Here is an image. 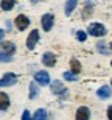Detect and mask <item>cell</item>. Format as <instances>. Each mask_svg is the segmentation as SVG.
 Returning a JSON list of instances; mask_svg holds the SVG:
<instances>
[{"instance_id": "2", "label": "cell", "mask_w": 112, "mask_h": 120, "mask_svg": "<svg viewBox=\"0 0 112 120\" xmlns=\"http://www.w3.org/2000/svg\"><path fill=\"white\" fill-rule=\"evenodd\" d=\"M17 83V75L13 73V72H8L5 73L2 78H0V87H8V86H14Z\"/></svg>"}, {"instance_id": "6", "label": "cell", "mask_w": 112, "mask_h": 120, "mask_svg": "<svg viewBox=\"0 0 112 120\" xmlns=\"http://www.w3.org/2000/svg\"><path fill=\"white\" fill-rule=\"evenodd\" d=\"M14 23H16L17 30L23 31V30H27L28 25H30V19H28L25 14H19L17 17H16V20H14Z\"/></svg>"}, {"instance_id": "1", "label": "cell", "mask_w": 112, "mask_h": 120, "mask_svg": "<svg viewBox=\"0 0 112 120\" xmlns=\"http://www.w3.org/2000/svg\"><path fill=\"white\" fill-rule=\"evenodd\" d=\"M87 33H89V34H92V36H95V38H100V36H104V34H106V28H104L103 23L95 22V23H92V25H89Z\"/></svg>"}, {"instance_id": "10", "label": "cell", "mask_w": 112, "mask_h": 120, "mask_svg": "<svg viewBox=\"0 0 112 120\" xmlns=\"http://www.w3.org/2000/svg\"><path fill=\"white\" fill-rule=\"evenodd\" d=\"M42 64L47 66V67H54V64H56V56H54L51 52L44 53V56H42Z\"/></svg>"}, {"instance_id": "11", "label": "cell", "mask_w": 112, "mask_h": 120, "mask_svg": "<svg viewBox=\"0 0 112 120\" xmlns=\"http://www.w3.org/2000/svg\"><path fill=\"white\" fill-rule=\"evenodd\" d=\"M97 95H98L101 100H106V98H111L112 95V89L109 86H101L98 90H97Z\"/></svg>"}, {"instance_id": "27", "label": "cell", "mask_w": 112, "mask_h": 120, "mask_svg": "<svg viewBox=\"0 0 112 120\" xmlns=\"http://www.w3.org/2000/svg\"><path fill=\"white\" fill-rule=\"evenodd\" d=\"M111 89H112V80H111Z\"/></svg>"}, {"instance_id": "26", "label": "cell", "mask_w": 112, "mask_h": 120, "mask_svg": "<svg viewBox=\"0 0 112 120\" xmlns=\"http://www.w3.org/2000/svg\"><path fill=\"white\" fill-rule=\"evenodd\" d=\"M111 52H112V42H111Z\"/></svg>"}, {"instance_id": "24", "label": "cell", "mask_w": 112, "mask_h": 120, "mask_svg": "<svg viewBox=\"0 0 112 120\" xmlns=\"http://www.w3.org/2000/svg\"><path fill=\"white\" fill-rule=\"evenodd\" d=\"M108 119H109V120H112V105L108 108Z\"/></svg>"}, {"instance_id": "20", "label": "cell", "mask_w": 112, "mask_h": 120, "mask_svg": "<svg viewBox=\"0 0 112 120\" xmlns=\"http://www.w3.org/2000/svg\"><path fill=\"white\" fill-rule=\"evenodd\" d=\"M62 75H64V78H65L67 81H78V80H79V76H78V75H73L72 72H64Z\"/></svg>"}, {"instance_id": "5", "label": "cell", "mask_w": 112, "mask_h": 120, "mask_svg": "<svg viewBox=\"0 0 112 120\" xmlns=\"http://www.w3.org/2000/svg\"><path fill=\"white\" fill-rule=\"evenodd\" d=\"M40 23H42V30L44 31H50L54 25V16L53 14H44L42 19H40Z\"/></svg>"}, {"instance_id": "21", "label": "cell", "mask_w": 112, "mask_h": 120, "mask_svg": "<svg viewBox=\"0 0 112 120\" xmlns=\"http://www.w3.org/2000/svg\"><path fill=\"white\" fill-rule=\"evenodd\" d=\"M76 39L79 41V42H84L86 39H87V34H86V31H76Z\"/></svg>"}, {"instance_id": "28", "label": "cell", "mask_w": 112, "mask_h": 120, "mask_svg": "<svg viewBox=\"0 0 112 120\" xmlns=\"http://www.w3.org/2000/svg\"><path fill=\"white\" fill-rule=\"evenodd\" d=\"M111 66H112V61H111Z\"/></svg>"}, {"instance_id": "7", "label": "cell", "mask_w": 112, "mask_h": 120, "mask_svg": "<svg viewBox=\"0 0 112 120\" xmlns=\"http://www.w3.org/2000/svg\"><path fill=\"white\" fill-rule=\"evenodd\" d=\"M39 42V31L37 30H33L30 33V36L27 38V49L28 50H34L36 44Z\"/></svg>"}, {"instance_id": "12", "label": "cell", "mask_w": 112, "mask_h": 120, "mask_svg": "<svg viewBox=\"0 0 112 120\" xmlns=\"http://www.w3.org/2000/svg\"><path fill=\"white\" fill-rule=\"evenodd\" d=\"M9 108V97L5 92H0V111H6Z\"/></svg>"}, {"instance_id": "17", "label": "cell", "mask_w": 112, "mask_h": 120, "mask_svg": "<svg viewBox=\"0 0 112 120\" xmlns=\"http://www.w3.org/2000/svg\"><path fill=\"white\" fill-rule=\"evenodd\" d=\"M76 5H78V2H76V0H69L67 3H65V16H70V14H72V11L73 9L76 8Z\"/></svg>"}, {"instance_id": "4", "label": "cell", "mask_w": 112, "mask_h": 120, "mask_svg": "<svg viewBox=\"0 0 112 120\" xmlns=\"http://www.w3.org/2000/svg\"><path fill=\"white\" fill-rule=\"evenodd\" d=\"M34 83H36V84H40V86L50 84V75L45 70L36 72V73H34Z\"/></svg>"}, {"instance_id": "19", "label": "cell", "mask_w": 112, "mask_h": 120, "mask_svg": "<svg viewBox=\"0 0 112 120\" xmlns=\"http://www.w3.org/2000/svg\"><path fill=\"white\" fill-rule=\"evenodd\" d=\"M97 49H98L100 53H103V55H109L111 53V50H108V47H106V44H104L103 41H100L98 44H97Z\"/></svg>"}, {"instance_id": "15", "label": "cell", "mask_w": 112, "mask_h": 120, "mask_svg": "<svg viewBox=\"0 0 112 120\" xmlns=\"http://www.w3.org/2000/svg\"><path fill=\"white\" fill-rule=\"evenodd\" d=\"M14 5H16L14 0H2L0 2V8L3 9V11H11L14 8Z\"/></svg>"}, {"instance_id": "22", "label": "cell", "mask_w": 112, "mask_h": 120, "mask_svg": "<svg viewBox=\"0 0 112 120\" xmlns=\"http://www.w3.org/2000/svg\"><path fill=\"white\" fill-rule=\"evenodd\" d=\"M13 59V56H8V55H5V53H0V61L2 62H9Z\"/></svg>"}, {"instance_id": "8", "label": "cell", "mask_w": 112, "mask_h": 120, "mask_svg": "<svg viewBox=\"0 0 112 120\" xmlns=\"http://www.w3.org/2000/svg\"><path fill=\"white\" fill-rule=\"evenodd\" d=\"M90 119V109L87 106H79L76 109L75 120H89Z\"/></svg>"}, {"instance_id": "23", "label": "cell", "mask_w": 112, "mask_h": 120, "mask_svg": "<svg viewBox=\"0 0 112 120\" xmlns=\"http://www.w3.org/2000/svg\"><path fill=\"white\" fill-rule=\"evenodd\" d=\"M22 120H31V116H30V111H28V109H25V111H23Z\"/></svg>"}, {"instance_id": "9", "label": "cell", "mask_w": 112, "mask_h": 120, "mask_svg": "<svg viewBox=\"0 0 112 120\" xmlns=\"http://www.w3.org/2000/svg\"><path fill=\"white\" fill-rule=\"evenodd\" d=\"M0 45H2V53H5V55H8V56H13L14 53H16V45H14V42H9V41H2L0 42Z\"/></svg>"}, {"instance_id": "25", "label": "cell", "mask_w": 112, "mask_h": 120, "mask_svg": "<svg viewBox=\"0 0 112 120\" xmlns=\"http://www.w3.org/2000/svg\"><path fill=\"white\" fill-rule=\"evenodd\" d=\"M5 38V31L3 30H0V42H2V39Z\"/></svg>"}, {"instance_id": "3", "label": "cell", "mask_w": 112, "mask_h": 120, "mask_svg": "<svg viewBox=\"0 0 112 120\" xmlns=\"http://www.w3.org/2000/svg\"><path fill=\"white\" fill-rule=\"evenodd\" d=\"M51 92L54 94V95H59L61 98H65V95H67V87L62 84V81H53L51 83Z\"/></svg>"}, {"instance_id": "14", "label": "cell", "mask_w": 112, "mask_h": 120, "mask_svg": "<svg viewBox=\"0 0 112 120\" xmlns=\"http://www.w3.org/2000/svg\"><path fill=\"white\" fill-rule=\"evenodd\" d=\"M31 120H48V114H47V111H45V109L39 108V109L34 112V116H33Z\"/></svg>"}, {"instance_id": "16", "label": "cell", "mask_w": 112, "mask_h": 120, "mask_svg": "<svg viewBox=\"0 0 112 120\" xmlns=\"http://www.w3.org/2000/svg\"><path fill=\"white\" fill-rule=\"evenodd\" d=\"M92 11H94V5L90 3V2H87V3L84 5V9H83V19H89Z\"/></svg>"}, {"instance_id": "18", "label": "cell", "mask_w": 112, "mask_h": 120, "mask_svg": "<svg viewBox=\"0 0 112 120\" xmlns=\"http://www.w3.org/2000/svg\"><path fill=\"white\" fill-rule=\"evenodd\" d=\"M37 94H39V87H37V84L33 81V83H30V100L36 98Z\"/></svg>"}, {"instance_id": "13", "label": "cell", "mask_w": 112, "mask_h": 120, "mask_svg": "<svg viewBox=\"0 0 112 120\" xmlns=\"http://www.w3.org/2000/svg\"><path fill=\"white\" fill-rule=\"evenodd\" d=\"M70 69H72V73L73 75H79V72H81V64H79V61L76 58H72L70 59Z\"/></svg>"}]
</instances>
